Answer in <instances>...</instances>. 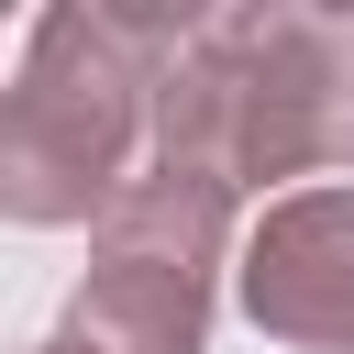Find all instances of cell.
Instances as JSON below:
<instances>
[{
	"label": "cell",
	"mask_w": 354,
	"mask_h": 354,
	"mask_svg": "<svg viewBox=\"0 0 354 354\" xmlns=\"http://www.w3.org/2000/svg\"><path fill=\"white\" fill-rule=\"evenodd\" d=\"M199 33V11L177 0H55L22 33L11 100H0V210L22 232H66L100 221L155 155V77L166 55Z\"/></svg>",
	"instance_id": "2"
},
{
	"label": "cell",
	"mask_w": 354,
	"mask_h": 354,
	"mask_svg": "<svg viewBox=\"0 0 354 354\" xmlns=\"http://www.w3.org/2000/svg\"><path fill=\"white\" fill-rule=\"evenodd\" d=\"M243 199L221 188V177H188V166H144L100 221H88V254H111V266H177V277H199V288H232V266H243Z\"/></svg>",
	"instance_id": "4"
},
{
	"label": "cell",
	"mask_w": 354,
	"mask_h": 354,
	"mask_svg": "<svg viewBox=\"0 0 354 354\" xmlns=\"http://www.w3.org/2000/svg\"><path fill=\"white\" fill-rule=\"evenodd\" d=\"M144 166L221 177L232 199H254L277 177L354 166V11H310V0L199 11V33L155 77Z\"/></svg>",
	"instance_id": "1"
},
{
	"label": "cell",
	"mask_w": 354,
	"mask_h": 354,
	"mask_svg": "<svg viewBox=\"0 0 354 354\" xmlns=\"http://www.w3.org/2000/svg\"><path fill=\"white\" fill-rule=\"evenodd\" d=\"M210 310H221V288H199L177 266H111V254H88L55 343L66 354H210Z\"/></svg>",
	"instance_id": "5"
},
{
	"label": "cell",
	"mask_w": 354,
	"mask_h": 354,
	"mask_svg": "<svg viewBox=\"0 0 354 354\" xmlns=\"http://www.w3.org/2000/svg\"><path fill=\"white\" fill-rule=\"evenodd\" d=\"M33 354H66V343H55V332H44V343H33Z\"/></svg>",
	"instance_id": "6"
},
{
	"label": "cell",
	"mask_w": 354,
	"mask_h": 354,
	"mask_svg": "<svg viewBox=\"0 0 354 354\" xmlns=\"http://www.w3.org/2000/svg\"><path fill=\"white\" fill-rule=\"evenodd\" d=\"M232 299L288 354H354V188L321 177V188L266 199L254 232H243Z\"/></svg>",
	"instance_id": "3"
}]
</instances>
